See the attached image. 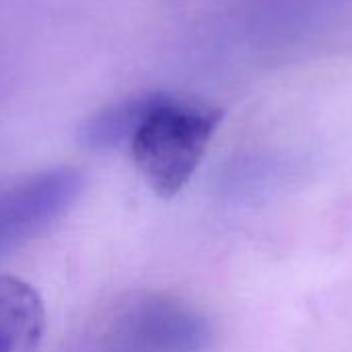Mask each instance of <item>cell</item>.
Segmentation results:
<instances>
[{"mask_svg":"<svg viewBox=\"0 0 352 352\" xmlns=\"http://www.w3.org/2000/svg\"><path fill=\"white\" fill-rule=\"evenodd\" d=\"M82 192V175L56 167L0 190V256L27 243L64 217Z\"/></svg>","mask_w":352,"mask_h":352,"instance_id":"cell-3","label":"cell"},{"mask_svg":"<svg viewBox=\"0 0 352 352\" xmlns=\"http://www.w3.org/2000/svg\"><path fill=\"white\" fill-rule=\"evenodd\" d=\"M151 99L153 93L134 95L99 109L80 126V144L89 151H111L130 142L151 105Z\"/></svg>","mask_w":352,"mask_h":352,"instance_id":"cell-5","label":"cell"},{"mask_svg":"<svg viewBox=\"0 0 352 352\" xmlns=\"http://www.w3.org/2000/svg\"><path fill=\"white\" fill-rule=\"evenodd\" d=\"M221 120L223 111L210 103L153 93L128 144L136 167L159 196L171 198L190 182Z\"/></svg>","mask_w":352,"mask_h":352,"instance_id":"cell-1","label":"cell"},{"mask_svg":"<svg viewBox=\"0 0 352 352\" xmlns=\"http://www.w3.org/2000/svg\"><path fill=\"white\" fill-rule=\"evenodd\" d=\"M43 332L39 293L16 276H0V352H37Z\"/></svg>","mask_w":352,"mask_h":352,"instance_id":"cell-4","label":"cell"},{"mask_svg":"<svg viewBox=\"0 0 352 352\" xmlns=\"http://www.w3.org/2000/svg\"><path fill=\"white\" fill-rule=\"evenodd\" d=\"M210 320L169 295H144L122 305L107 322L99 352H208Z\"/></svg>","mask_w":352,"mask_h":352,"instance_id":"cell-2","label":"cell"}]
</instances>
